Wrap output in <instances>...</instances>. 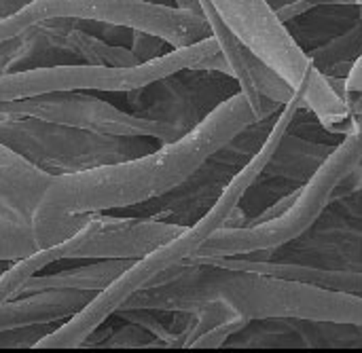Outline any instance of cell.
I'll return each instance as SVG.
<instances>
[{
  "label": "cell",
  "mask_w": 362,
  "mask_h": 353,
  "mask_svg": "<svg viewBox=\"0 0 362 353\" xmlns=\"http://www.w3.org/2000/svg\"><path fill=\"white\" fill-rule=\"evenodd\" d=\"M246 324H248V320H246L244 316H235V318H231V320H227V322H223V324H216L214 328L206 330L204 335H199V337L191 343V347H223V345H227V341H229L235 333H240Z\"/></svg>",
  "instance_id": "ac0fdd59"
},
{
  "label": "cell",
  "mask_w": 362,
  "mask_h": 353,
  "mask_svg": "<svg viewBox=\"0 0 362 353\" xmlns=\"http://www.w3.org/2000/svg\"><path fill=\"white\" fill-rule=\"evenodd\" d=\"M358 191H362V163H358V165L344 178V182L337 186V191H335V195H333V201L339 199V197H348V195H352V193H358Z\"/></svg>",
  "instance_id": "44dd1931"
},
{
  "label": "cell",
  "mask_w": 362,
  "mask_h": 353,
  "mask_svg": "<svg viewBox=\"0 0 362 353\" xmlns=\"http://www.w3.org/2000/svg\"><path fill=\"white\" fill-rule=\"evenodd\" d=\"M305 53L325 76L346 78L352 68V61L362 53V21Z\"/></svg>",
  "instance_id": "5bb4252c"
},
{
  "label": "cell",
  "mask_w": 362,
  "mask_h": 353,
  "mask_svg": "<svg viewBox=\"0 0 362 353\" xmlns=\"http://www.w3.org/2000/svg\"><path fill=\"white\" fill-rule=\"evenodd\" d=\"M182 229L159 218H129L121 216L115 225L98 231L85 244L76 246L68 258L98 261V258H129L138 261L176 237Z\"/></svg>",
  "instance_id": "9c48e42d"
},
{
  "label": "cell",
  "mask_w": 362,
  "mask_h": 353,
  "mask_svg": "<svg viewBox=\"0 0 362 353\" xmlns=\"http://www.w3.org/2000/svg\"><path fill=\"white\" fill-rule=\"evenodd\" d=\"M134 261L129 258H98V263L64 269L51 275H32L19 290L17 297L40 292V290H89L100 292L112 284Z\"/></svg>",
  "instance_id": "4fadbf2b"
},
{
  "label": "cell",
  "mask_w": 362,
  "mask_h": 353,
  "mask_svg": "<svg viewBox=\"0 0 362 353\" xmlns=\"http://www.w3.org/2000/svg\"><path fill=\"white\" fill-rule=\"evenodd\" d=\"M174 2H176V6L182 8V11H189V13H195V15H204V13H202L199 0H174Z\"/></svg>",
  "instance_id": "603a6c76"
},
{
  "label": "cell",
  "mask_w": 362,
  "mask_h": 353,
  "mask_svg": "<svg viewBox=\"0 0 362 353\" xmlns=\"http://www.w3.org/2000/svg\"><path fill=\"white\" fill-rule=\"evenodd\" d=\"M361 163H362V161H361Z\"/></svg>",
  "instance_id": "f1b7e54d"
},
{
  "label": "cell",
  "mask_w": 362,
  "mask_h": 353,
  "mask_svg": "<svg viewBox=\"0 0 362 353\" xmlns=\"http://www.w3.org/2000/svg\"><path fill=\"white\" fill-rule=\"evenodd\" d=\"M356 116V127L346 133L337 146L331 148V152L308 178V182L295 189L293 203L284 214L257 225L233 229L223 227L212 237H208L189 261L269 254L308 233L333 201V195L344 178L362 161V114Z\"/></svg>",
  "instance_id": "277c9868"
},
{
  "label": "cell",
  "mask_w": 362,
  "mask_h": 353,
  "mask_svg": "<svg viewBox=\"0 0 362 353\" xmlns=\"http://www.w3.org/2000/svg\"><path fill=\"white\" fill-rule=\"evenodd\" d=\"M53 19H78L144 30L163 38L172 49L212 36L204 15L151 0H30L13 15L0 19V42Z\"/></svg>",
  "instance_id": "5b68a950"
},
{
  "label": "cell",
  "mask_w": 362,
  "mask_h": 353,
  "mask_svg": "<svg viewBox=\"0 0 362 353\" xmlns=\"http://www.w3.org/2000/svg\"><path fill=\"white\" fill-rule=\"evenodd\" d=\"M102 347H163V343L146 328L127 322L121 330H112V335L102 343Z\"/></svg>",
  "instance_id": "2e32d148"
},
{
  "label": "cell",
  "mask_w": 362,
  "mask_h": 353,
  "mask_svg": "<svg viewBox=\"0 0 362 353\" xmlns=\"http://www.w3.org/2000/svg\"><path fill=\"white\" fill-rule=\"evenodd\" d=\"M208 303H225L248 322L312 320L362 328V294L227 269L206 261L182 263L161 273L119 309L170 313L191 311Z\"/></svg>",
  "instance_id": "7a4b0ae2"
},
{
  "label": "cell",
  "mask_w": 362,
  "mask_h": 353,
  "mask_svg": "<svg viewBox=\"0 0 362 353\" xmlns=\"http://www.w3.org/2000/svg\"><path fill=\"white\" fill-rule=\"evenodd\" d=\"M269 2V6L276 11V8H280V6H284V4H291V2H297V0H267Z\"/></svg>",
  "instance_id": "d4e9b609"
},
{
  "label": "cell",
  "mask_w": 362,
  "mask_h": 353,
  "mask_svg": "<svg viewBox=\"0 0 362 353\" xmlns=\"http://www.w3.org/2000/svg\"><path fill=\"white\" fill-rule=\"evenodd\" d=\"M151 2H161V0H151Z\"/></svg>",
  "instance_id": "83f0119b"
},
{
  "label": "cell",
  "mask_w": 362,
  "mask_h": 353,
  "mask_svg": "<svg viewBox=\"0 0 362 353\" xmlns=\"http://www.w3.org/2000/svg\"><path fill=\"white\" fill-rule=\"evenodd\" d=\"M356 8H358V21H362V2L356 6Z\"/></svg>",
  "instance_id": "4316f807"
},
{
  "label": "cell",
  "mask_w": 362,
  "mask_h": 353,
  "mask_svg": "<svg viewBox=\"0 0 362 353\" xmlns=\"http://www.w3.org/2000/svg\"><path fill=\"white\" fill-rule=\"evenodd\" d=\"M51 333V324H34L21 328L0 330V349H19V347H36V343Z\"/></svg>",
  "instance_id": "e0dca14e"
},
{
  "label": "cell",
  "mask_w": 362,
  "mask_h": 353,
  "mask_svg": "<svg viewBox=\"0 0 362 353\" xmlns=\"http://www.w3.org/2000/svg\"><path fill=\"white\" fill-rule=\"evenodd\" d=\"M138 138L91 133L40 119H0V146L53 174H70L144 155Z\"/></svg>",
  "instance_id": "8992f818"
},
{
  "label": "cell",
  "mask_w": 362,
  "mask_h": 353,
  "mask_svg": "<svg viewBox=\"0 0 362 353\" xmlns=\"http://www.w3.org/2000/svg\"><path fill=\"white\" fill-rule=\"evenodd\" d=\"M13 263H15V261H0V275H2V273H4Z\"/></svg>",
  "instance_id": "484cf974"
},
{
  "label": "cell",
  "mask_w": 362,
  "mask_h": 353,
  "mask_svg": "<svg viewBox=\"0 0 362 353\" xmlns=\"http://www.w3.org/2000/svg\"><path fill=\"white\" fill-rule=\"evenodd\" d=\"M0 119H40L102 136L153 138L161 144L172 142L187 131L185 123L125 112L81 91H57L15 102H0Z\"/></svg>",
  "instance_id": "52a82bcc"
},
{
  "label": "cell",
  "mask_w": 362,
  "mask_h": 353,
  "mask_svg": "<svg viewBox=\"0 0 362 353\" xmlns=\"http://www.w3.org/2000/svg\"><path fill=\"white\" fill-rule=\"evenodd\" d=\"M163 47H165L163 38H159L151 32H144V30H132V51L140 64L159 57Z\"/></svg>",
  "instance_id": "d6986e66"
},
{
  "label": "cell",
  "mask_w": 362,
  "mask_h": 353,
  "mask_svg": "<svg viewBox=\"0 0 362 353\" xmlns=\"http://www.w3.org/2000/svg\"><path fill=\"white\" fill-rule=\"evenodd\" d=\"M212 4L246 49L276 70L293 89L301 85L314 64L267 0H212Z\"/></svg>",
  "instance_id": "ba28073f"
},
{
  "label": "cell",
  "mask_w": 362,
  "mask_h": 353,
  "mask_svg": "<svg viewBox=\"0 0 362 353\" xmlns=\"http://www.w3.org/2000/svg\"><path fill=\"white\" fill-rule=\"evenodd\" d=\"M310 78H312V74H308L301 80V87H297L293 91V95L284 102V106L278 110V114H276V119L272 123V129H269L263 146L233 174V178L227 182V186L221 191L216 201L208 208V212L199 220H195L191 227L182 229L176 237H172L170 241L161 244L159 248H155L146 256L134 261L112 284H108L104 290L95 292V297L78 313H74L70 320L62 322L59 328H55L49 335H45L36 343L34 349H47V347L49 349H57V347H68L70 349V347H81V343L100 324H104L110 316H115V311L134 292H138L144 286H148L161 273H165V271L187 263L204 246V241L208 237H212L216 231L227 227L231 216L238 212L240 201L244 199L246 191L250 186H255L259 182V178L265 174V169L272 163L274 155L278 152L280 144L288 136L295 116L299 114V110L305 108V87H308Z\"/></svg>",
  "instance_id": "3957f363"
},
{
  "label": "cell",
  "mask_w": 362,
  "mask_h": 353,
  "mask_svg": "<svg viewBox=\"0 0 362 353\" xmlns=\"http://www.w3.org/2000/svg\"><path fill=\"white\" fill-rule=\"evenodd\" d=\"M119 220V216H104V214H95L83 229H78L72 237L51 246V248H42V250H36L34 254L30 256H23L19 261H15L2 275H0V303L8 301V299H15L21 290V286L32 277L36 275L40 269H45L47 265L51 263H57V261H64L68 258V254L85 244L91 235H95L98 231L115 225Z\"/></svg>",
  "instance_id": "8fae6325"
},
{
  "label": "cell",
  "mask_w": 362,
  "mask_h": 353,
  "mask_svg": "<svg viewBox=\"0 0 362 353\" xmlns=\"http://www.w3.org/2000/svg\"><path fill=\"white\" fill-rule=\"evenodd\" d=\"M348 108L352 110V114H362V95H352V97H344Z\"/></svg>",
  "instance_id": "cb8c5ba5"
},
{
  "label": "cell",
  "mask_w": 362,
  "mask_h": 353,
  "mask_svg": "<svg viewBox=\"0 0 362 353\" xmlns=\"http://www.w3.org/2000/svg\"><path fill=\"white\" fill-rule=\"evenodd\" d=\"M42 23H47L42 30L51 49L74 55L85 64L106 68H132L140 64L132 49L123 44H110L104 38L81 30L78 25H49V21Z\"/></svg>",
  "instance_id": "7c38bea8"
},
{
  "label": "cell",
  "mask_w": 362,
  "mask_h": 353,
  "mask_svg": "<svg viewBox=\"0 0 362 353\" xmlns=\"http://www.w3.org/2000/svg\"><path fill=\"white\" fill-rule=\"evenodd\" d=\"M255 121L248 97L238 91L216 104L180 138L161 144L153 152L55 176L32 214L36 248H51L72 237L95 214L165 197Z\"/></svg>",
  "instance_id": "6da1fadb"
},
{
  "label": "cell",
  "mask_w": 362,
  "mask_h": 353,
  "mask_svg": "<svg viewBox=\"0 0 362 353\" xmlns=\"http://www.w3.org/2000/svg\"><path fill=\"white\" fill-rule=\"evenodd\" d=\"M30 0H0V19L6 17V15H13L15 11H19Z\"/></svg>",
  "instance_id": "7402d4cb"
},
{
  "label": "cell",
  "mask_w": 362,
  "mask_h": 353,
  "mask_svg": "<svg viewBox=\"0 0 362 353\" xmlns=\"http://www.w3.org/2000/svg\"><path fill=\"white\" fill-rule=\"evenodd\" d=\"M93 297L95 292L89 290H40L8 299L0 303V330L66 322Z\"/></svg>",
  "instance_id": "30bf717a"
},
{
  "label": "cell",
  "mask_w": 362,
  "mask_h": 353,
  "mask_svg": "<svg viewBox=\"0 0 362 353\" xmlns=\"http://www.w3.org/2000/svg\"><path fill=\"white\" fill-rule=\"evenodd\" d=\"M32 214L34 210L23 205L0 208V261H19L38 250Z\"/></svg>",
  "instance_id": "9a60e30c"
},
{
  "label": "cell",
  "mask_w": 362,
  "mask_h": 353,
  "mask_svg": "<svg viewBox=\"0 0 362 353\" xmlns=\"http://www.w3.org/2000/svg\"><path fill=\"white\" fill-rule=\"evenodd\" d=\"M344 97H352V95H362V53L352 61V68L344 80Z\"/></svg>",
  "instance_id": "ffe728a7"
}]
</instances>
